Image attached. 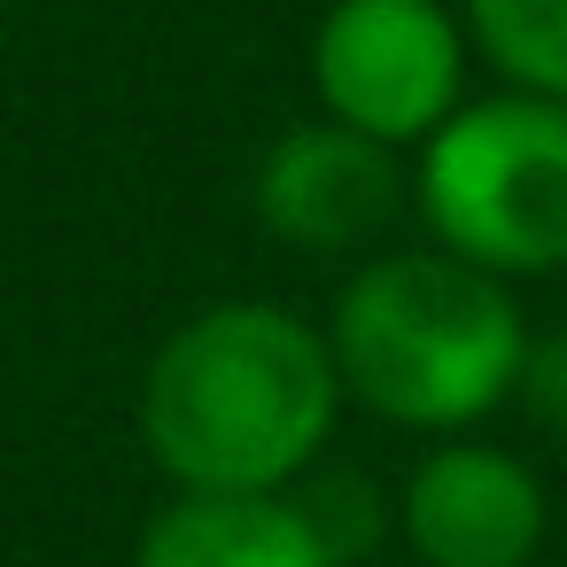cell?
Masks as SVG:
<instances>
[{
  "label": "cell",
  "instance_id": "obj_7",
  "mask_svg": "<svg viewBox=\"0 0 567 567\" xmlns=\"http://www.w3.org/2000/svg\"><path fill=\"white\" fill-rule=\"evenodd\" d=\"M133 567H334V551L296 489H172L148 513Z\"/></svg>",
  "mask_w": 567,
  "mask_h": 567
},
{
  "label": "cell",
  "instance_id": "obj_10",
  "mask_svg": "<svg viewBox=\"0 0 567 567\" xmlns=\"http://www.w3.org/2000/svg\"><path fill=\"white\" fill-rule=\"evenodd\" d=\"M513 412L567 443V319L559 327H528V350H520V381H513Z\"/></svg>",
  "mask_w": 567,
  "mask_h": 567
},
{
  "label": "cell",
  "instance_id": "obj_9",
  "mask_svg": "<svg viewBox=\"0 0 567 567\" xmlns=\"http://www.w3.org/2000/svg\"><path fill=\"white\" fill-rule=\"evenodd\" d=\"M296 505L311 513V528H319V544L334 551V567H358V559L396 528V497H381V482H365V474H350V466H327V458L296 482Z\"/></svg>",
  "mask_w": 567,
  "mask_h": 567
},
{
  "label": "cell",
  "instance_id": "obj_5",
  "mask_svg": "<svg viewBox=\"0 0 567 567\" xmlns=\"http://www.w3.org/2000/svg\"><path fill=\"white\" fill-rule=\"evenodd\" d=\"M249 210L296 257H373L412 210V156L334 117H296L249 164Z\"/></svg>",
  "mask_w": 567,
  "mask_h": 567
},
{
  "label": "cell",
  "instance_id": "obj_11",
  "mask_svg": "<svg viewBox=\"0 0 567 567\" xmlns=\"http://www.w3.org/2000/svg\"><path fill=\"white\" fill-rule=\"evenodd\" d=\"M536 567H551V559H536Z\"/></svg>",
  "mask_w": 567,
  "mask_h": 567
},
{
  "label": "cell",
  "instance_id": "obj_8",
  "mask_svg": "<svg viewBox=\"0 0 567 567\" xmlns=\"http://www.w3.org/2000/svg\"><path fill=\"white\" fill-rule=\"evenodd\" d=\"M458 24L497 86L567 102V0H458Z\"/></svg>",
  "mask_w": 567,
  "mask_h": 567
},
{
  "label": "cell",
  "instance_id": "obj_4",
  "mask_svg": "<svg viewBox=\"0 0 567 567\" xmlns=\"http://www.w3.org/2000/svg\"><path fill=\"white\" fill-rule=\"evenodd\" d=\"M474 40L458 0H327L311 24L319 117L412 156L466 102Z\"/></svg>",
  "mask_w": 567,
  "mask_h": 567
},
{
  "label": "cell",
  "instance_id": "obj_1",
  "mask_svg": "<svg viewBox=\"0 0 567 567\" xmlns=\"http://www.w3.org/2000/svg\"><path fill=\"white\" fill-rule=\"evenodd\" d=\"M133 412L172 489H296L327 458L350 396L311 311L218 296L148 350Z\"/></svg>",
  "mask_w": 567,
  "mask_h": 567
},
{
  "label": "cell",
  "instance_id": "obj_2",
  "mask_svg": "<svg viewBox=\"0 0 567 567\" xmlns=\"http://www.w3.org/2000/svg\"><path fill=\"white\" fill-rule=\"evenodd\" d=\"M319 327H327L342 396L420 443L474 435L482 420H497L513 404L520 350H528L520 288L427 241L358 257Z\"/></svg>",
  "mask_w": 567,
  "mask_h": 567
},
{
  "label": "cell",
  "instance_id": "obj_3",
  "mask_svg": "<svg viewBox=\"0 0 567 567\" xmlns=\"http://www.w3.org/2000/svg\"><path fill=\"white\" fill-rule=\"evenodd\" d=\"M412 218L427 249L505 288L567 272V102L466 94L412 148Z\"/></svg>",
  "mask_w": 567,
  "mask_h": 567
},
{
  "label": "cell",
  "instance_id": "obj_6",
  "mask_svg": "<svg viewBox=\"0 0 567 567\" xmlns=\"http://www.w3.org/2000/svg\"><path fill=\"white\" fill-rule=\"evenodd\" d=\"M544 536V474L489 435H443L396 482V544L420 567H536Z\"/></svg>",
  "mask_w": 567,
  "mask_h": 567
},
{
  "label": "cell",
  "instance_id": "obj_12",
  "mask_svg": "<svg viewBox=\"0 0 567 567\" xmlns=\"http://www.w3.org/2000/svg\"><path fill=\"white\" fill-rule=\"evenodd\" d=\"M0 9H9V0H0Z\"/></svg>",
  "mask_w": 567,
  "mask_h": 567
}]
</instances>
